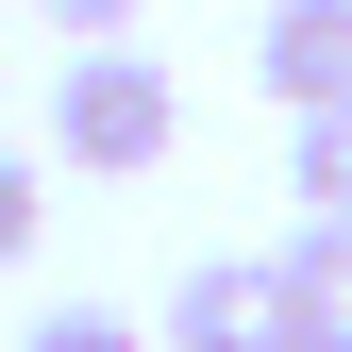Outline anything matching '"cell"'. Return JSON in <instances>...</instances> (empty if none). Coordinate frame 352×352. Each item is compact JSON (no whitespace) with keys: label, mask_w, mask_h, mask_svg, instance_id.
Returning a JSON list of instances; mask_svg holds the SVG:
<instances>
[{"label":"cell","mask_w":352,"mask_h":352,"mask_svg":"<svg viewBox=\"0 0 352 352\" xmlns=\"http://www.w3.org/2000/svg\"><path fill=\"white\" fill-rule=\"evenodd\" d=\"M168 135H185V101H168V67L135 51V34H101V51L51 67V151H67V168L135 185V168H168Z\"/></svg>","instance_id":"obj_1"},{"label":"cell","mask_w":352,"mask_h":352,"mask_svg":"<svg viewBox=\"0 0 352 352\" xmlns=\"http://www.w3.org/2000/svg\"><path fill=\"white\" fill-rule=\"evenodd\" d=\"M151 352H302V319H285V269H269V252H201V269L168 285Z\"/></svg>","instance_id":"obj_2"},{"label":"cell","mask_w":352,"mask_h":352,"mask_svg":"<svg viewBox=\"0 0 352 352\" xmlns=\"http://www.w3.org/2000/svg\"><path fill=\"white\" fill-rule=\"evenodd\" d=\"M252 84H269L285 118H336V101H352V0H269V34H252Z\"/></svg>","instance_id":"obj_3"},{"label":"cell","mask_w":352,"mask_h":352,"mask_svg":"<svg viewBox=\"0 0 352 352\" xmlns=\"http://www.w3.org/2000/svg\"><path fill=\"white\" fill-rule=\"evenodd\" d=\"M269 269H285V319H302V352H352V218H302Z\"/></svg>","instance_id":"obj_4"},{"label":"cell","mask_w":352,"mask_h":352,"mask_svg":"<svg viewBox=\"0 0 352 352\" xmlns=\"http://www.w3.org/2000/svg\"><path fill=\"white\" fill-rule=\"evenodd\" d=\"M285 201L302 218H352V101L336 118H285Z\"/></svg>","instance_id":"obj_5"},{"label":"cell","mask_w":352,"mask_h":352,"mask_svg":"<svg viewBox=\"0 0 352 352\" xmlns=\"http://www.w3.org/2000/svg\"><path fill=\"white\" fill-rule=\"evenodd\" d=\"M17 352H151V336H135V319H118V302H51V319H34Z\"/></svg>","instance_id":"obj_6"},{"label":"cell","mask_w":352,"mask_h":352,"mask_svg":"<svg viewBox=\"0 0 352 352\" xmlns=\"http://www.w3.org/2000/svg\"><path fill=\"white\" fill-rule=\"evenodd\" d=\"M34 218H51V201H34V151H0V269L34 252Z\"/></svg>","instance_id":"obj_7"},{"label":"cell","mask_w":352,"mask_h":352,"mask_svg":"<svg viewBox=\"0 0 352 352\" xmlns=\"http://www.w3.org/2000/svg\"><path fill=\"white\" fill-rule=\"evenodd\" d=\"M34 17H51L67 51H101V34H135V0H34Z\"/></svg>","instance_id":"obj_8"}]
</instances>
